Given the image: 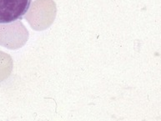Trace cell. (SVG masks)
Returning a JSON list of instances; mask_svg holds the SVG:
<instances>
[{
  "mask_svg": "<svg viewBox=\"0 0 161 121\" xmlns=\"http://www.w3.org/2000/svg\"><path fill=\"white\" fill-rule=\"evenodd\" d=\"M14 67V62L11 56L0 51V82L9 77Z\"/></svg>",
  "mask_w": 161,
  "mask_h": 121,
  "instance_id": "4",
  "label": "cell"
},
{
  "mask_svg": "<svg viewBox=\"0 0 161 121\" xmlns=\"http://www.w3.org/2000/svg\"><path fill=\"white\" fill-rule=\"evenodd\" d=\"M57 14L56 3L53 0H34L24 16L34 30L43 31L53 24Z\"/></svg>",
  "mask_w": 161,
  "mask_h": 121,
  "instance_id": "1",
  "label": "cell"
},
{
  "mask_svg": "<svg viewBox=\"0 0 161 121\" xmlns=\"http://www.w3.org/2000/svg\"><path fill=\"white\" fill-rule=\"evenodd\" d=\"M29 37L28 29L19 20L0 24V46L12 50L19 49L26 44Z\"/></svg>",
  "mask_w": 161,
  "mask_h": 121,
  "instance_id": "2",
  "label": "cell"
},
{
  "mask_svg": "<svg viewBox=\"0 0 161 121\" xmlns=\"http://www.w3.org/2000/svg\"><path fill=\"white\" fill-rule=\"evenodd\" d=\"M31 3L32 0H0V24L22 19Z\"/></svg>",
  "mask_w": 161,
  "mask_h": 121,
  "instance_id": "3",
  "label": "cell"
}]
</instances>
